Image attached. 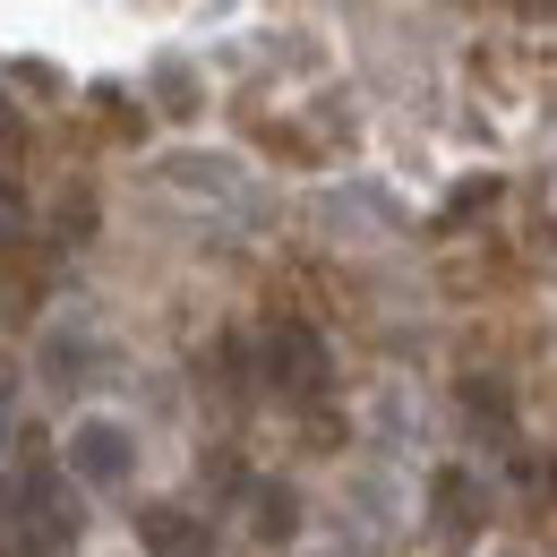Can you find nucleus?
<instances>
[{"instance_id":"obj_4","label":"nucleus","mask_w":557,"mask_h":557,"mask_svg":"<svg viewBox=\"0 0 557 557\" xmlns=\"http://www.w3.org/2000/svg\"><path fill=\"white\" fill-rule=\"evenodd\" d=\"M437 523H446V532H472V523H481V488L463 481V472L437 481Z\"/></svg>"},{"instance_id":"obj_5","label":"nucleus","mask_w":557,"mask_h":557,"mask_svg":"<svg viewBox=\"0 0 557 557\" xmlns=\"http://www.w3.org/2000/svg\"><path fill=\"white\" fill-rule=\"evenodd\" d=\"M17 240H26V189L0 181V249H17Z\"/></svg>"},{"instance_id":"obj_8","label":"nucleus","mask_w":557,"mask_h":557,"mask_svg":"<svg viewBox=\"0 0 557 557\" xmlns=\"http://www.w3.org/2000/svg\"><path fill=\"white\" fill-rule=\"evenodd\" d=\"M9 129H17V121H9V103H0V138H9Z\"/></svg>"},{"instance_id":"obj_1","label":"nucleus","mask_w":557,"mask_h":557,"mask_svg":"<svg viewBox=\"0 0 557 557\" xmlns=\"http://www.w3.org/2000/svg\"><path fill=\"white\" fill-rule=\"evenodd\" d=\"M70 472L86 488H121L138 472V437H129L121 420H77L70 429Z\"/></svg>"},{"instance_id":"obj_7","label":"nucleus","mask_w":557,"mask_h":557,"mask_svg":"<svg viewBox=\"0 0 557 557\" xmlns=\"http://www.w3.org/2000/svg\"><path fill=\"white\" fill-rule=\"evenodd\" d=\"M0 446H9V386H0Z\"/></svg>"},{"instance_id":"obj_3","label":"nucleus","mask_w":557,"mask_h":557,"mask_svg":"<svg viewBox=\"0 0 557 557\" xmlns=\"http://www.w3.org/2000/svg\"><path fill=\"white\" fill-rule=\"evenodd\" d=\"M138 541H146V557H214V532L189 515V506H146Z\"/></svg>"},{"instance_id":"obj_6","label":"nucleus","mask_w":557,"mask_h":557,"mask_svg":"<svg viewBox=\"0 0 557 557\" xmlns=\"http://www.w3.org/2000/svg\"><path fill=\"white\" fill-rule=\"evenodd\" d=\"M292 532V506H283V488H267V541H283Z\"/></svg>"},{"instance_id":"obj_2","label":"nucleus","mask_w":557,"mask_h":557,"mask_svg":"<svg viewBox=\"0 0 557 557\" xmlns=\"http://www.w3.org/2000/svg\"><path fill=\"white\" fill-rule=\"evenodd\" d=\"M267 377H275L283 395H326V335L300 326V318L267 326Z\"/></svg>"},{"instance_id":"obj_9","label":"nucleus","mask_w":557,"mask_h":557,"mask_svg":"<svg viewBox=\"0 0 557 557\" xmlns=\"http://www.w3.org/2000/svg\"><path fill=\"white\" fill-rule=\"evenodd\" d=\"M0 523H9V488H0Z\"/></svg>"}]
</instances>
